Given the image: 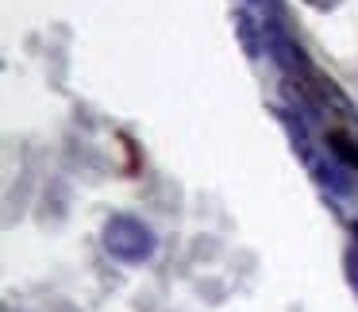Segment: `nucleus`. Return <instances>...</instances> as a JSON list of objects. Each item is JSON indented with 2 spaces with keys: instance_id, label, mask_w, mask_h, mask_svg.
Here are the masks:
<instances>
[{
  "instance_id": "nucleus-1",
  "label": "nucleus",
  "mask_w": 358,
  "mask_h": 312,
  "mask_svg": "<svg viewBox=\"0 0 358 312\" xmlns=\"http://www.w3.org/2000/svg\"><path fill=\"white\" fill-rule=\"evenodd\" d=\"M104 243H108V250L120 262H143V258H150V250H155L150 227H143L139 220H131V216L112 220V224L104 227Z\"/></svg>"
},
{
  "instance_id": "nucleus-2",
  "label": "nucleus",
  "mask_w": 358,
  "mask_h": 312,
  "mask_svg": "<svg viewBox=\"0 0 358 312\" xmlns=\"http://www.w3.org/2000/svg\"><path fill=\"white\" fill-rule=\"evenodd\" d=\"M327 147L335 150V158H339V162H347V166H355V170H358V139H350L347 132L331 127V132H327Z\"/></svg>"
},
{
  "instance_id": "nucleus-3",
  "label": "nucleus",
  "mask_w": 358,
  "mask_h": 312,
  "mask_svg": "<svg viewBox=\"0 0 358 312\" xmlns=\"http://www.w3.org/2000/svg\"><path fill=\"white\" fill-rule=\"evenodd\" d=\"M235 31H239V39H243V47H247V55H258V39H255V31H258V24L255 20L247 16V12H239V16H235Z\"/></svg>"
},
{
  "instance_id": "nucleus-4",
  "label": "nucleus",
  "mask_w": 358,
  "mask_h": 312,
  "mask_svg": "<svg viewBox=\"0 0 358 312\" xmlns=\"http://www.w3.org/2000/svg\"><path fill=\"white\" fill-rule=\"evenodd\" d=\"M308 8H316V12H331V8H339L343 0H304Z\"/></svg>"
}]
</instances>
